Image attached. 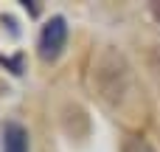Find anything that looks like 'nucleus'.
Returning a JSON list of instances; mask_svg holds the SVG:
<instances>
[{
    "instance_id": "f257e3e1",
    "label": "nucleus",
    "mask_w": 160,
    "mask_h": 152,
    "mask_svg": "<svg viewBox=\"0 0 160 152\" xmlns=\"http://www.w3.org/2000/svg\"><path fill=\"white\" fill-rule=\"evenodd\" d=\"M90 85L96 90V96L110 107V110H124L135 93V79H132V68L127 65V59L115 51V48H104L98 56H93V68H90Z\"/></svg>"
},
{
    "instance_id": "f03ea898",
    "label": "nucleus",
    "mask_w": 160,
    "mask_h": 152,
    "mask_svg": "<svg viewBox=\"0 0 160 152\" xmlns=\"http://www.w3.org/2000/svg\"><path fill=\"white\" fill-rule=\"evenodd\" d=\"M65 42H68V23L65 17H51L42 31H39V39H37V51H39V59L42 62H56L65 51Z\"/></svg>"
},
{
    "instance_id": "7ed1b4c3",
    "label": "nucleus",
    "mask_w": 160,
    "mask_h": 152,
    "mask_svg": "<svg viewBox=\"0 0 160 152\" xmlns=\"http://www.w3.org/2000/svg\"><path fill=\"white\" fill-rule=\"evenodd\" d=\"M3 152H28V130L17 121H6L3 127Z\"/></svg>"
},
{
    "instance_id": "20e7f679",
    "label": "nucleus",
    "mask_w": 160,
    "mask_h": 152,
    "mask_svg": "<svg viewBox=\"0 0 160 152\" xmlns=\"http://www.w3.org/2000/svg\"><path fill=\"white\" fill-rule=\"evenodd\" d=\"M121 152H155V147H152L143 135H129V138L124 141Z\"/></svg>"
},
{
    "instance_id": "39448f33",
    "label": "nucleus",
    "mask_w": 160,
    "mask_h": 152,
    "mask_svg": "<svg viewBox=\"0 0 160 152\" xmlns=\"http://www.w3.org/2000/svg\"><path fill=\"white\" fill-rule=\"evenodd\" d=\"M22 62H25V56H22V54H17L14 59H11V56H0V65H6L14 76H20V73L25 71V65H22Z\"/></svg>"
},
{
    "instance_id": "423d86ee",
    "label": "nucleus",
    "mask_w": 160,
    "mask_h": 152,
    "mask_svg": "<svg viewBox=\"0 0 160 152\" xmlns=\"http://www.w3.org/2000/svg\"><path fill=\"white\" fill-rule=\"evenodd\" d=\"M149 11H152V17L160 23V0H152V3H149Z\"/></svg>"
},
{
    "instance_id": "0eeeda50",
    "label": "nucleus",
    "mask_w": 160,
    "mask_h": 152,
    "mask_svg": "<svg viewBox=\"0 0 160 152\" xmlns=\"http://www.w3.org/2000/svg\"><path fill=\"white\" fill-rule=\"evenodd\" d=\"M25 8H28V11H31V14H34V17H37V14H39V8H37V6H34V3H31V0H25Z\"/></svg>"
}]
</instances>
